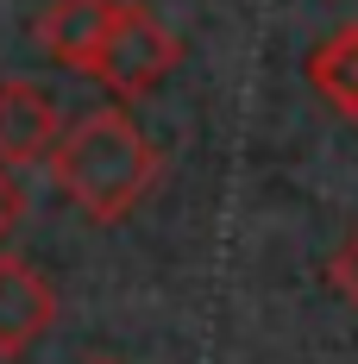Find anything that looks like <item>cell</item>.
<instances>
[{
  "label": "cell",
  "mask_w": 358,
  "mask_h": 364,
  "mask_svg": "<svg viewBox=\"0 0 358 364\" xmlns=\"http://www.w3.org/2000/svg\"><path fill=\"white\" fill-rule=\"evenodd\" d=\"M113 13H120V0H51V6L38 13V44H44L63 70L88 75L95 50H101L107 32H113Z\"/></svg>",
  "instance_id": "cell-5"
},
{
  "label": "cell",
  "mask_w": 358,
  "mask_h": 364,
  "mask_svg": "<svg viewBox=\"0 0 358 364\" xmlns=\"http://www.w3.org/2000/svg\"><path fill=\"white\" fill-rule=\"evenodd\" d=\"M51 170H57V188L70 195V208H82L95 226H113L151 195L164 157L126 107H88L82 119L63 126Z\"/></svg>",
  "instance_id": "cell-1"
},
{
  "label": "cell",
  "mask_w": 358,
  "mask_h": 364,
  "mask_svg": "<svg viewBox=\"0 0 358 364\" xmlns=\"http://www.w3.org/2000/svg\"><path fill=\"white\" fill-rule=\"evenodd\" d=\"M19 220H26V188L13 176V164H0V245L19 232Z\"/></svg>",
  "instance_id": "cell-8"
},
{
  "label": "cell",
  "mask_w": 358,
  "mask_h": 364,
  "mask_svg": "<svg viewBox=\"0 0 358 364\" xmlns=\"http://www.w3.org/2000/svg\"><path fill=\"white\" fill-rule=\"evenodd\" d=\"M63 145V113L38 82H0V164H44Z\"/></svg>",
  "instance_id": "cell-4"
},
{
  "label": "cell",
  "mask_w": 358,
  "mask_h": 364,
  "mask_svg": "<svg viewBox=\"0 0 358 364\" xmlns=\"http://www.w3.org/2000/svg\"><path fill=\"white\" fill-rule=\"evenodd\" d=\"M101 364H113V358H101Z\"/></svg>",
  "instance_id": "cell-9"
},
{
  "label": "cell",
  "mask_w": 358,
  "mask_h": 364,
  "mask_svg": "<svg viewBox=\"0 0 358 364\" xmlns=\"http://www.w3.org/2000/svg\"><path fill=\"white\" fill-rule=\"evenodd\" d=\"M308 88L321 95L339 119L358 126V26H339L308 50Z\"/></svg>",
  "instance_id": "cell-6"
},
{
  "label": "cell",
  "mask_w": 358,
  "mask_h": 364,
  "mask_svg": "<svg viewBox=\"0 0 358 364\" xmlns=\"http://www.w3.org/2000/svg\"><path fill=\"white\" fill-rule=\"evenodd\" d=\"M182 63V44L177 32L151 13V6H139V0H120V13H113V32L107 44L95 50V63H88V75L107 88L113 101H144L164 75Z\"/></svg>",
  "instance_id": "cell-2"
},
{
  "label": "cell",
  "mask_w": 358,
  "mask_h": 364,
  "mask_svg": "<svg viewBox=\"0 0 358 364\" xmlns=\"http://www.w3.org/2000/svg\"><path fill=\"white\" fill-rule=\"evenodd\" d=\"M327 277H333V289H339V295H346V301L358 308V226L346 232V245L327 257Z\"/></svg>",
  "instance_id": "cell-7"
},
{
  "label": "cell",
  "mask_w": 358,
  "mask_h": 364,
  "mask_svg": "<svg viewBox=\"0 0 358 364\" xmlns=\"http://www.w3.org/2000/svg\"><path fill=\"white\" fill-rule=\"evenodd\" d=\"M51 327H57V289L38 277L26 257L0 252V358L32 352Z\"/></svg>",
  "instance_id": "cell-3"
}]
</instances>
